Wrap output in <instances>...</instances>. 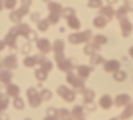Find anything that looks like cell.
<instances>
[{
  "instance_id": "d4e9b609",
  "label": "cell",
  "mask_w": 133,
  "mask_h": 120,
  "mask_svg": "<svg viewBox=\"0 0 133 120\" xmlns=\"http://www.w3.org/2000/svg\"><path fill=\"white\" fill-rule=\"evenodd\" d=\"M107 20L101 16L96 17L93 20V25L97 28H103L107 24Z\"/></svg>"
},
{
  "instance_id": "f546056e",
  "label": "cell",
  "mask_w": 133,
  "mask_h": 120,
  "mask_svg": "<svg viewBox=\"0 0 133 120\" xmlns=\"http://www.w3.org/2000/svg\"><path fill=\"white\" fill-rule=\"evenodd\" d=\"M35 76H36V79L39 80V81H45L48 77V73L43 70V69H37L35 72Z\"/></svg>"
},
{
  "instance_id": "52a82bcc",
  "label": "cell",
  "mask_w": 133,
  "mask_h": 120,
  "mask_svg": "<svg viewBox=\"0 0 133 120\" xmlns=\"http://www.w3.org/2000/svg\"><path fill=\"white\" fill-rule=\"evenodd\" d=\"M120 26L123 36L124 38H128L129 36L132 33V25L128 18H126L120 21Z\"/></svg>"
},
{
  "instance_id": "2e32d148",
  "label": "cell",
  "mask_w": 133,
  "mask_h": 120,
  "mask_svg": "<svg viewBox=\"0 0 133 120\" xmlns=\"http://www.w3.org/2000/svg\"><path fill=\"white\" fill-rule=\"evenodd\" d=\"M90 68L86 65H81L78 67V77L83 81L88 78L90 75Z\"/></svg>"
},
{
  "instance_id": "f6af8a7d",
  "label": "cell",
  "mask_w": 133,
  "mask_h": 120,
  "mask_svg": "<svg viewBox=\"0 0 133 120\" xmlns=\"http://www.w3.org/2000/svg\"><path fill=\"white\" fill-rule=\"evenodd\" d=\"M18 10L21 13V15H22L23 16H24V15H26L29 13V8L24 6H21L20 7Z\"/></svg>"
},
{
  "instance_id": "ba28073f",
  "label": "cell",
  "mask_w": 133,
  "mask_h": 120,
  "mask_svg": "<svg viewBox=\"0 0 133 120\" xmlns=\"http://www.w3.org/2000/svg\"><path fill=\"white\" fill-rule=\"evenodd\" d=\"M56 63L59 70L63 72L68 73L69 71H71L72 69L75 68V66H74L73 64H72L70 59H66L64 58L63 59L59 60Z\"/></svg>"
},
{
  "instance_id": "f1b7e54d",
  "label": "cell",
  "mask_w": 133,
  "mask_h": 120,
  "mask_svg": "<svg viewBox=\"0 0 133 120\" xmlns=\"http://www.w3.org/2000/svg\"><path fill=\"white\" fill-rule=\"evenodd\" d=\"M23 15L18 10L13 11L10 14V19L13 23H19L21 21Z\"/></svg>"
},
{
  "instance_id": "5b68a950",
  "label": "cell",
  "mask_w": 133,
  "mask_h": 120,
  "mask_svg": "<svg viewBox=\"0 0 133 120\" xmlns=\"http://www.w3.org/2000/svg\"><path fill=\"white\" fill-rule=\"evenodd\" d=\"M57 93L59 96H61L66 102H72L76 98L75 92L64 85H61L58 87Z\"/></svg>"
},
{
  "instance_id": "ee69618b",
  "label": "cell",
  "mask_w": 133,
  "mask_h": 120,
  "mask_svg": "<svg viewBox=\"0 0 133 120\" xmlns=\"http://www.w3.org/2000/svg\"><path fill=\"white\" fill-rule=\"evenodd\" d=\"M84 107L86 109H87L89 111H94L96 108V105L94 103L93 101L92 102H88V103H84Z\"/></svg>"
},
{
  "instance_id": "5bb4252c",
  "label": "cell",
  "mask_w": 133,
  "mask_h": 120,
  "mask_svg": "<svg viewBox=\"0 0 133 120\" xmlns=\"http://www.w3.org/2000/svg\"><path fill=\"white\" fill-rule=\"evenodd\" d=\"M99 104L102 108L104 110H109L112 106L113 102L111 97L108 95H103L99 101Z\"/></svg>"
},
{
  "instance_id": "7bdbcfd3",
  "label": "cell",
  "mask_w": 133,
  "mask_h": 120,
  "mask_svg": "<svg viewBox=\"0 0 133 120\" xmlns=\"http://www.w3.org/2000/svg\"><path fill=\"white\" fill-rule=\"evenodd\" d=\"M124 6L128 11L133 12V2L131 0H124Z\"/></svg>"
},
{
  "instance_id": "44dd1931",
  "label": "cell",
  "mask_w": 133,
  "mask_h": 120,
  "mask_svg": "<svg viewBox=\"0 0 133 120\" xmlns=\"http://www.w3.org/2000/svg\"><path fill=\"white\" fill-rule=\"evenodd\" d=\"M83 114V108L80 106L76 105L72 109L71 112V116L75 120L81 119Z\"/></svg>"
},
{
  "instance_id": "7dc6e473",
  "label": "cell",
  "mask_w": 133,
  "mask_h": 120,
  "mask_svg": "<svg viewBox=\"0 0 133 120\" xmlns=\"http://www.w3.org/2000/svg\"><path fill=\"white\" fill-rule=\"evenodd\" d=\"M21 6H24L29 7L31 4V0H21Z\"/></svg>"
},
{
  "instance_id": "cb8c5ba5",
  "label": "cell",
  "mask_w": 133,
  "mask_h": 120,
  "mask_svg": "<svg viewBox=\"0 0 133 120\" xmlns=\"http://www.w3.org/2000/svg\"><path fill=\"white\" fill-rule=\"evenodd\" d=\"M1 81L4 84H8L11 82L12 74L8 70H2L1 71Z\"/></svg>"
},
{
  "instance_id": "f5cc1de1",
  "label": "cell",
  "mask_w": 133,
  "mask_h": 120,
  "mask_svg": "<svg viewBox=\"0 0 133 120\" xmlns=\"http://www.w3.org/2000/svg\"><path fill=\"white\" fill-rule=\"evenodd\" d=\"M43 1H44V2H48V1H49V0H43Z\"/></svg>"
},
{
  "instance_id": "83f0119b",
  "label": "cell",
  "mask_w": 133,
  "mask_h": 120,
  "mask_svg": "<svg viewBox=\"0 0 133 120\" xmlns=\"http://www.w3.org/2000/svg\"><path fill=\"white\" fill-rule=\"evenodd\" d=\"M104 62V58L100 55L95 53L94 55L91 56V58L89 60V63L92 65H98V64L103 63Z\"/></svg>"
},
{
  "instance_id": "7402d4cb",
  "label": "cell",
  "mask_w": 133,
  "mask_h": 120,
  "mask_svg": "<svg viewBox=\"0 0 133 120\" xmlns=\"http://www.w3.org/2000/svg\"><path fill=\"white\" fill-rule=\"evenodd\" d=\"M6 93L8 96L16 98L19 93V88L15 84H10L7 88Z\"/></svg>"
},
{
  "instance_id": "7a4b0ae2",
  "label": "cell",
  "mask_w": 133,
  "mask_h": 120,
  "mask_svg": "<svg viewBox=\"0 0 133 120\" xmlns=\"http://www.w3.org/2000/svg\"><path fill=\"white\" fill-rule=\"evenodd\" d=\"M66 81L78 93H83L84 91L85 86L83 80L80 79L79 77H77L72 71L68 73L66 76Z\"/></svg>"
},
{
  "instance_id": "e0dca14e",
  "label": "cell",
  "mask_w": 133,
  "mask_h": 120,
  "mask_svg": "<svg viewBox=\"0 0 133 120\" xmlns=\"http://www.w3.org/2000/svg\"><path fill=\"white\" fill-rule=\"evenodd\" d=\"M48 10L50 12V13L61 15L62 11H63L61 4L57 2H54V1H51L48 4Z\"/></svg>"
},
{
  "instance_id": "74e56055",
  "label": "cell",
  "mask_w": 133,
  "mask_h": 120,
  "mask_svg": "<svg viewBox=\"0 0 133 120\" xmlns=\"http://www.w3.org/2000/svg\"><path fill=\"white\" fill-rule=\"evenodd\" d=\"M103 4L102 0H89L88 6L91 8H97L101 7Z\"/></svg>"
},
{
  "instance_id": "277c9868",
  "label": "cell",
  "mask_w": 133,
  "mask_h": 120,
  "mask_svg": "<svg viewBox=\"0 0 133 120\" xmlns=\"http://www.w3.org/2000/svg\"><path fill=\"white\" fill-rule=\"evenodd\" d=\"M19 35L17 26L12 27L6 36L4 37L3 43L11 48H16V43L18 36Z\"/></svg>"
},
{
  "instance_id": "9c48e42d",
  "label": "cell",
  "mask_w": 133,
  "mask_h": 120,
  "mask_svg": "<svg viewBox=\"0 0 133 120\" xmlns=\"http://www.w3.org/2000/svg\"><path fill=\"white\" fill-rule=\"evenodd\" d=\"M121 66L120 63L116 59L109 60V61L104 62L103 68L107 73H115L117 71Z\"/></svg>"
},
{
  "instance_id": "681fc988",
  "label": "cell",
  "mask_w": 133,
  "mask_h": 120,
  "mask_svg": "<svg viewBox=\"0 0 133 120\" xmlns=\"http://www.w3.org/2000/svg\"><path fill=\"white\" fill-rule=\"evenodd\" d=\"M106 1H107V2L109 4H112L116 3L117 1V0H106Z\"/></svg>"
},
{
  "instance_id": "d6986e66",
  "label": "cell",
  "mask_w": 133,
  "mask_h": 120,
  "mask_svg": "<svg viewBox=\"0 0 133 120\" xmlns=\"http://www.w3.org/2000/svg\"><path fill=\"white\" fill-rule=\"evenodd\" d=\"M38 55L33 56H28L23 60V64L26 67L32 68L35 66V64H38Z\"/></svg>"
},
{
  "instance_id": "60d3db41",
  "label": "cell",
  "mask_w": 133,
  "mask_h": 120,
  "mask_svg": "<svg viewBox=\"0 0 133 120\" xmlns=\"http://www.w3.org/2000/svg\"><path fill=\"white\" fill-rule=\"evenodd\" d=\"M1 111L6 110L7 108L8 105L9 103V99L8 97L5 95L1 94Z\"/></svg>"
},
{
  "instance_id": "4dcf8cb0",
  "label": "cell",
  "mask_w": 133,
  "mask_h": 120,
  "mask_svg": "<svg viewBox=\"0 0 133 120\" xmlns=\"http://www.w3.org/2000/svg\"><path fill=\"white\" fill-rule=\"evenodd\" d=\"M128 11L126 10V8L124 6L120 7L117 11L116 12V16L117 19L119 21H121L122 19H124L127 18V14H128Z\"/></svg>"
},
{
  "instance_id": "816d5d0a",
  "label": "cell",
  "mask_w": 133,
  "mask_h": 120,
  "mask_svg": "<svg viewBox=\"0 0 133 120\" xmlns=\"http://www.w3.org/2000/svg\"><path fill=\"white\" fill-rule=\"evenodd\" d=\"M111 120H122V119H121L119 118H112V119H111Z\"/></svg>"
},
{
  "instance_id": "8d00e7d4",
  "label": "cell",
  "mask_w": 133,
  "mask_h": 120,
  "mask_svg": "<svg viewBox=\"0 0 133 120\" xmlns=\"http://www.w3.org/2000/svg\"><path fill=\"white\" fill-rule=\"evenodd\" d=\"M13 106L14 107L18 110H22L24 108V102H23V99H21L19 97H16L15 98L13 101Z\"/></svg>"
},
{
  "instance_id": "4316f807",
  "label": "cell",
  "mask_w": 133,
  "mask_h": 120,
  "mask_svg": "<svg viewBox=\"0 0 133 120\" xmlns=\"http://www.w3.org/2000/svg\"><path fill=\"white\" fill-rule=\"evenodd\" d=\"M83 96H84V103L92 102L95 97V93L92 90L86 89L83 92Z\"/></svg>"
},
{
  "instance_id": "bcb514c9",
  "label": "cell",
  "mask_w": 133,
  "mask_h": 120,
  "mask_svg": "<svg viewBox=\"0 0 133 120\" xmlns=\"http://www.w3.org/2000/svg\"><path fill=\"white\" fill-rule=\"evenodd\" d=\"M40 15L38 13H32L31 16V19H32V21H38L39 19Z\"/></svg>"
},
{
  "instance_id": "11a10c76",
  "label": "cell",
  "mask_w": 133,
  "mask_h": 120,
  "mask_svg": "<svg viewBox=\"0 0 133 120\" xmlns=\"http://www.w3.org/2000/svg\"><path fill=\"white\" fill-rule=\"evenodd\" d=\"M69 120H72V119H69Z\"/></svg>"
},
{
  "instance_id": "484cf974",
  "label": "cell",
  "mask_w": 133,
  "mask_h": 120,
  "mask_svg": "<svg viewBox=\"0 0 133 120\" xmlns=\"http://www.w3.org/2000/svg\"><path fill=\"white\" fill-rule=\"evenodd\" d=\"M107 41L108 39L106 36L101 35H97L93 38V42L92 43L97 45V46L100 47L101 45H104L107 43Z\"/></svg>"
},
{
  "instance_id": "b9f144b4",
  "label": "cell",
  "mask_w": 133,
  "mask_h": 120,
  "mask_svg": "<svg viewBox=\"0 0 133 120\" xmlns=\"http://www.w3.org/2000/svg\"><path fill=\"white\" fill-rule=\"evenodd\" d=\"M58 110H56V109L52 107H51L49 108L47 110V116L58 117Z\"/></svg>"
},
{
  "instance_id": "ffe728a7",
  "label": "cell",
  "mask_w": 133,
  "mask_h": 120,
  "mask_svg": "<svg viewBox=\"0 0 133 120\" xmlns=\"http://www.w3.org/2000/svg\"><path fill=\"white\" fill-rule=\"evenodd\" d=\"M133 116V105L129 104L126 106V108L123 111V113L120 115L119 118L122 120H126Z\"/></svg>"
},
{
  "instance_id": "836d02e7",
  "label": "cell",
  "mask_w": 133,
  "mask_h": 120,
  "mask_svg": "<svg viewBox=\"0 0 133 120\" xmlns=\"http://www.w3.org/2000/svg\"><path fill=\"white\" fill-rule=\"evenodd\" d=\"M49 25V23L48 19H43L39 21L38 24V30L41 31H46L48 29Z\"/></svg>"
},
{
  "instance_id": "603a6c76",
  "label": "cell",
  "mask_w": 133,
  "mask_h": 120,
  "mask_svg": "<svg viewBox=\"0 0 133 120\" xmlns=\"http://www.w3.org/2000/svg\"><path fill=\"white\" fill-rule=\"evenodd\" d=\"M99 48V47L97 46L93 43L88 44L86 46L84 47V53L88 56H92L96 53V51Z\"/></svg>"
},
{
  "instance_id": "9a60e30c",
  "label": "cell",
  "mask_w": 133,
  "mask_h": 120,
  "mask_svg": "<svg viewBox=\"0 0 133 120\" xmlns=\"http://www.w3.org/2000/svg\"><path fill=\"white\" fill-rule=\"evenodd\" d=\"M17 28H18L19 35L24 36L26 39H28L29 35L31 33L32 30H31V29L29 28V26L27 24H20L18 26H17Z\"/></svg>"
},
{
  "instance_id": "c3c4849f",
  "label": "cell",
  "mask_w": 133,
  "mask_h": 120,
  "mask_svg": "<svg viewBox=\"0 0 133 120\" xmlns=\"http://www.w3.org/2000/svg\"><path fill=\"white\" fill-rule=\"evenodd\" d=\"M43 120H59V119L58 118V117L47 116L46 118H44Z\"/></svg>"
},
{
  "instance_id": "1f68e13d",
  "label": "cell",
  "mask_w": 133,
  "mask_h": 120,
  "mask_svg": "<svg viewBox=\"0 0 133 120\" xmlns=\"http://www.w3.org/2000/svg\"><path fill=\"white\" fill-rule=\"evenodd\" d=\"M58 118L61 120H69L71 119V116L69 111L66 109H60L58 110Z\"/></svg>"
},
{
  "instance_id": "ac0fdd59",
  "label": "cell",
  "mask_w": 133,
  "mask_h": 120,
  "mask_svg": "<svg viewBox=\"0 0 133 120\" xmlns=\"http://www.w3.org/2000/svg\"><path fill=\"white\" fill-rule=\"evenodd\" d=\"M68 26L72 30H79L81 27V23L75 15L70 16L67 19Z\"/></svg>"
},
{
  "instance_id": "ab89813d",
  "label": "cell",
  "mask_w": 133,
  "mask_h": 120,
  "mask_svg": "<svg viewBox=\"0 0 133 120\" xmlns=\"http://www.w3.org/2000/svg\"><path fill=\"white\" fill-rule=\"evenodd\" d=\"M16 4V0H4V7L8 10H12Z\"/></svg>"
},
{
  "instance_id": "f35d334b",
  "label": "cell",
  "mask_w": 133,
  "mask_h": 120,
  "mask_svg": "<svg viewBox=\"0 0 133 120\" xmlns=\"http://www.w3.org/2000/svg\"><path fill=\"white\" fill-rule=\"evenodd\" d=\"M40 95H41L42 99L44 100V101H48L52 97L51 92L47 89H44V90L41 91Z\"/></svg>"
},
{
  "instance_id": "f907efd6",
  "label": "cell",
  "mask_w": 133,
  "mask_h": 120,
  "mask_svg": "<svg viewBox=\"0 0 133 120\" xmlns=\"http://www.w3.org/2000/svg\"><path fill=\"white\" fill-rule=\"evenodd\" d=\"M129 55L132 56V58H133V46H132L131 48L129 49Z\"/></svg>"
},
{
  "instance_id": "6da1fadb",
  "label": "cell",
  "mask_w": 133,
  "mask_h": 120,
  "mask_svg": "<svg viewBox=\"0 0 133 120\" xmlns=\"http://www.w3.org/2000/svg\"><path fill=\"white\" fill-rule=\"evenodd\" d=\"M92 36V32L90 30L84 31L78 33H73L68 37V41L71 44H79L87 43L89 41Z\"/></svg>"
},
{
  "instance_id": "db71d44e",
  "label": "cell",
  "mask_w": 133,
  "mask_h": 120,
  "mask_svg": "<svg viewBox=\"0 0 133 120\" xmlns=\"http://www.w3.org/2000/svg\"><path fill=\"white\" fill-rule=\"evenodd\" d=\"M80 120H84V119H80Z\"/></svg>"
},
{
  "instance_id": "8fae6325",
  "label": "cell",
  "mask_w": 133,
  "mask_h": 120,
  "mask_svg": "<svg viewBox=\"0 0 133 120\" xmlns=\"http://www.w3.org/2000/svg\"><path fill=\"white\" fill-rule=\"evenodd\" d=\"M131 101V98L128 94H120L116 97L114 103L117 107L129 105Z\"/></svg>"
},
{
  "instance_id": "30bf717a",
  "label": "cell",
  "mask_w": 133,
  "mask_h": 120,
  "mask_svg": "<svg viewBox=\"0 0 133 120\" xmlns=\"http://www.w3.org/2000/svg\"><path fill=\"white\" fill-rule=\"evenodd\" d=\"M99 14L107 20V21H111L116 13L114 9L110 5H108L102 7L99 11Z\"/></svg>"
},
{
  "instance_id": "e575fe53",
  "label": "cell",
  "mask_w": 133,
  "mask_h": 120,
  "mask_svg": "<svg viewBox=\"0 0 133 120\" xmlns=\"http://www.w3.org/2000/svg\"><path fill=\"white\" fill-rule=\"evenodd\" d=\"M60 15L55 13H49V16H48V21L51 24H55L58 22L59 20Z\"/></svg>"
},
{
  "instance_id": "d6a6232c",
  "label": "cell",
  "mask_w": 133,
  "mask_h": 120,
  "mask_svg": "<svg viewBox=\"0 0 133 120\" xmlns=\"http://www.w3.org/2000/svg\"><path fill=\"white\" fill-rule=\"evenodd\" d=\"M113 78L116 81L122 82L126 78V73L123 71H117L113 74Z\"/></svg>"
},
{
  "instance_id": "4fadbf2b",
  "label": "cell",
  "mask_w": 133,
  "mask_h": 120,
  "mask_svg": "<svg viewBox=\"0 0 133 120\" xmlns=\"http://www.w3.org/2000/svg\"><path fill=\"white\" fill-rule=\"evenodd\" d=\"M36 46L40 52L43 54H48L51 51V44L49 40L46 38H42L37 41Z\"/></svg>"
},
{
  "instance_id": "7c38bea8",
  "label": "cell",
  "mask_w": 133,
  "mask_h": 120,
  "mask_svg": "<svg viewBox=\"0 0 133 120\" xmlns=\"http://www.w3.org/2000/svg\"><path fill=\"white\" fill-rule=\"evenodd\" d=\"M2 65L10 70H14L18 67L16 57L15 55H10L4 58L2 61Z\"/></svg>"
},
{
  "instance_id": "d590c367",
  "label": "cell",
  "mask_w": 133,
  "mask_h": 120,
  "mask_svg": "<svg viewBox=\"0 0 133 120\" xmlns=\"http://www.w3.org/2000/svg\"><path fill=\"white\" fill-rule=\"evenodd\" d=\"M61 15L63 18L68 19L70 16L75 15V11L71 8H66L63 10Z\"/></svg>"
},
{
  "instance_id": "3957f363",
  "label": "cell",
  "mask_w": 133,
  "mask_h": 120,
  "mask_svg": "<svg viewBox=\"0 0 133 120\" xmlns=\"http://www.w3.org/2000/svg\"><path fill=\"white\" fill-rule=\"evenodd\" d=\"M29 104L32 108H38L41 104L42 101L41 95L35 88H30L26 91Z\"/></svg>"
},
{
  "instance_id": "8992f818",
  "label": "cell",
  "mask_w": 133,
  "mask_h": 120,
  "mask_svg": "<svg viewBox=\"0 0 133 120\" xmlns=\"http://www.w3.org/2000/svg\"><path fill=\"white\" fill-rule=\"evenodd\" d=\"M52 48H53V51L55 53V59L56 62L59 60L64 58V41L60 39L55 41V43H54Z\"/></svg>"
}]
</instances>
